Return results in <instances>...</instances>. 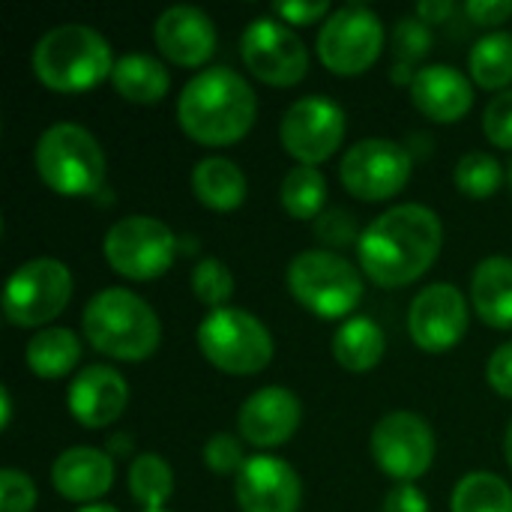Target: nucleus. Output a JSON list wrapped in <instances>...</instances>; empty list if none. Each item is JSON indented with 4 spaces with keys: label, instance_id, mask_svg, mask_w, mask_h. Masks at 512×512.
<instances>
[{
    "label": "nucleus",
    "instance_id": "c03bdc74",
    "mask_svg": "<svg viewBox=\"0 0 512 512\" xmlns=\"http://www.w3.org/2000/svg\"><path fill=\"white\" fill-rule=\"evenodd\" d=\"M9 414H12V402H9V390L3 387L0 390V423H3V429L9 426Z\"/></svg>",
    "mask_w": 512,
    "mask_h": 512
},
{
    "label": "nucleus",
    "instance_id": "4be33fe9",
    "mask_svg": "<svg viewBox=\"0 0 512 512\" xmlns=\"http://www.w3.org/2000/svg\"><path fill=\"white\" fill-rule=\"evenodd\" d=\"M471 303L480 321L495 330H512V258L492 255L471 276Z\"/></svg>",
    "mask_w": 512,
    "mask_h": 512
},
{
    "label": "nucleus",
    "instance_id": "0eeeda50",
    "mask_svg": "<svg viewBox=\"0 0 512 512\" xmlns=\"http://www.w3.org/2000/svg\"><path fill=\"white\" fill-rule=\"evenodd\" d=\"M198 348L228 375H258L273 360L270 330L246 309H216L198 327Z\"/></svg>",
    "mask_w": 512,
    "mask_h": 512
},
{
    "label": "nucleus",
    "instance_id": "9d476101",
    "mask_svg": "<svg viewBox=\"0 0 512 512\" xmlns=\"http://www.w3.org/2000/svg\"><path fill=\"white\" fill-rule=\"evenodd\" d=\"M384 48V24L381 18L360 3H348L336 9L321 33H318V57L321 63L342 78L363 75Z\"/></svg>",
    "mask_w": 512,
    "mask_h": 512
},
{
    "label": "nucleus",
    "instance_id": "6ab92c4d",
    "mask_svg": "<svg viewBox=\"0 0 512 512\" xmlns=\"http://www.w3.org/2000/svg\"><path fill=\"white\" fill-rule=\"evenodd\" d=\"M153 39L177 66H204L216 51V24L198 6H171L156 18Z\"/></svg>",
    "mask_w": 512,
    "mask_h": 512
},
{
    "label": "nucleus",
    "instance_id": "aec40b11",
    "mask_svg": "<svg viewBox=\"0 0 512 512\" xmlns=\"http://www.w3.org/2000/svg\"><path fill=\"white\" fill-rule=\"evenodd\" d=\"M411 99L423 117L435 123H456L471 111L474 87L459 69L432 63L417 69V78L411 84Z\"/></svg>",
    "mask_w": 512,
    "mask_h": 512
},
{
    "label": "nucleus",
    "instance_id": "f704fd0d",
    "mask_svg": "<svg viewBox=\"0 0 512 512\" xmlns=\"http://www.w3.org/2000/svg\"><path fill=\"white\" fill-rule=\"evenodd\" d=\"M36 504V486L24 471H0V512H30Z\"/></svg>",
    "mask_w": 512,
    "mask_h": 512
},
{
    "label": "nucleus",
    "instance_id": "39448f33",
    "mask_svg": "<svg viewBox=\"0 0 512 512\" xmlns=\"http://www.w3.org/2000/svg\"><path fill=\"white\" fill-rule=\"evenodd\" d=\"M39 180L63 198H90L105 183V153L78 123H54L36 141Z\"/></svg>",
    "mask_w": 512,
    "mask_h": 512
},
{
    "label": "nucleus",
    "instance_id": "473e14b6",
    "mask_svg": "<svg viewBox=\"0 0 512 512\" xmlns=\"http://www.w3.org/2000/svg\"><path fill=\"white\" fill-rule=\"evenodd\" d=\"M192 291H195V297H198L204 306H210L213 312H216V309H225V303H228L231 294H234V276H231V270H228L222 261L204 258V261L195 264V270H192Z\"/></svg>",
    "mask_w": 512,
    "mask_h": 512
},
{
    "label": "nucleus",
    "instance_id": "ea45409f",
    "mask_svg": "<svg viewBox=\"0 0 512 512\" xmlns=\"http://www.w3.org/2000/svg\"><path fill=\"white\" fill-rule=\"evenodd\" d=\"M381 512H429V504L414 483H399L387 492Z\"/></svg>",
    "mask_w": 512,
    "mask_h": 512
},
{
    "label": "nucleus",
    "instance_id": "f257e3e1",
    "mask_svg": "<svg viewBox=\"0 0 512 512\" xmlns=\"http://www.w3.org/2000/svg\"><path fill=\"white\" fill-rule=\"evenodd\" d=\"M444 228L435 210L399 204L366 225L357 243L363 273L381 288L417 282L438 258Z\"/></svg>",
    "mask_w": 512,
    "mask_h": 512
},
{
    "label": "nucleus",
    "instance_id": "e433bc0d",
    "mask_svg": "<svg viewBox=\"0 0 512 512\" xmlns=\"http://www.w3.org/2000/svg\"><path fill=\"white\" fill-rule=\"evenodd\" d=\"M315 231L327 246H348L351 240H357L354 216L345 207H333V210L321 213L318 222H315Z\"/></svg>",
    "mask_w": 512,
    "mask_h": 512
},
{
    "label": "nucleus",
    "instance_id": "72a5a7b5",
    "mask_svg": "<svg viewBox=\"0 0 512 512\" xmlns=\"http://www.w3.org/2000/svg\"><path fill=\"white\" fill-rule=\"evenodd\" d=\"M204 465L219 477H237L246 465L240 441L234 435H225V432L213 435L204 447Z\"/></svg>",
    "mask_w": 512,
    "mask_h": 512
},
{
    "label": "nucleus",
    "instance_id": "c85d7f7f",
    "mask_svg": "<svg viewBox=\"0 0 512 512\" xmlns=\"http://www.w3.org/2000/svg\"><path fill=\"white\" fill-rule=\"evenodd\" d=\"M453 512H512V489L489 471H474L453 489Z\"/></svg>",
    "mask_w": 512,
    "mask_h": 512
},
{
    "label": "nucleus",
    "instance_id": "a19ab883",
    "mask_svg": "<svg viewBox=\"0 0 512 512\" xmlns=\"http://www.w3.org/2000/svg\"><path fill=\"white\" fill-rule=\"evenodd\" d=\"M468 18L483 27H498L512 15V0H468Z\"/></svg>",
    "mask_w": 512,
    "mask_h": 512
},
{
    "label": "nucleus",
    "instance_id": "dca6fc26",
    "mask_svg": "<svg viewBox=\"0 0 512 512\" xmlns=\"http://www.w3.org/2000/svg\"><path fill=\"white\" fill-rule=\"evenodd\" d=\"M234 498L243 512H297L303 486L288 462L252 456L234 480Z\"/></svg>",
    "mask_w": 512,
    "mask_h": 512
},
{
    "label": "nucleus",
    "instance_id": "2eb2a0df",
    "mask_svg": "<svg viewBox=\"0 0 512 512\" xmlns=\"http://www.w3.org/2000/svg\"><path fill=\"white\" fill-rule=\"evenodd\" d=\"M468 330V303L456 285L438 282L423 288L408 312V333L411 339L432 354L450 351L462 342Z\"/></svg>",
    "mask_w": 512,
    "mask_h": 512
},
{
    "label": "nucleus",
    "instance_id": "c756f323",
    "mask_svg": "<svg viewBox=\"0 0 512 512\" xmlns=\"http://www.w3.org/2000/svg\"><path fill=\"white\" fill-rule=\"evenodd\" d=\"M129 492L144 510H162V504L174 492V474L159 453L135 456L129 468Z\"/></svg>",
    "mask_w": 512,
    "mask_h": 512
},
{
    "label": "nucleus",
    "instance_id": "5701e85b",
    "mask_svg": "<svg viewBox=\"0 0 512 512\" xmlns=\"http://www.w3.org/2000/svg\"><path fill=\"white\" fill-rule=\"evenodd\" d=\"M192 192L195 198L219 213H231L246 201V177L243 171L222 156L201 159L192 171Z\"/></svg>",
    "mask_w": 512,
    "mask_h": 512
},
{
    "label": "nucleus",
    "instance_id": "ddd939ff",
    "mask_svg": "<svg viewBox=\"0 0 512 512\" xmlns=\"http://www.w3.org/2000/svg\"><path fill=\"white\" fill-rule=\"evenodd\" d=\"M279 138L288 156L315 168L339 150L345 138V111L327 96H303L285 111Z\"/></svg>",
    "mask_w": 512,
    "mask_h": 512
},
{
    "label": "nucleus",
    "instance_id": "7ed1b4c3",
    "mask_svg": "<svg viewBox=\"0 0 512 512\" xmlns=\"http://www.w3.org/2000/svg\"><path fill=\"white\" fill-rule=\"evenodd\" d=\"M84 336L87 342L111 360L141 363L159 348L162 324L150 303L126 288L99 291L84 309Z\"/></svg>",
    "mask_w": 512,
    "mask_h": 512
},
{
    "label": "nucleus",
    "instance_id": "412c9836",
    "mask_svg": "<svg viewBox=\"0 0 512 512\" xmlns=\"http://www.w3.org/2000/svg\"><path fill=\"white\" fill-rule=\"evenodd\" d=\"M51 483L66 501H99L114 483V462L96 447H69L51 465Z\"/></svg>",
    "mask_w": 512,
    "mask_h": 512
},
{
    "label": "nucleus",
    "instance_id": "20e7f679",
    "mask_svg": "<svg viewBox=\"0 0 512 512\" xmlns=\"http://www.w3.org/2000/svg\"><path fill=\"white\" fill-rule=\"evenodd\" d=\"M114 54L102 33L87 24H60L33 48V72L54 93H81L111 78Z\"/></svg>",
    "mask_w": 512,
    "mask_h": 512
},
{
    "label": "nucleus",
    "instance_id": "f3484780",
    "mask_svg": "<svg viewBox=\"0 0 512 512\" xmlns=\"http://www.w3.org/2000/svg\"><path fill=\"white\" fill-rule=\"evenodd\" d=\"M126 402H129L126 378L117 369L102 366V363L81 369L72 378L69 390H66L69 414L84 429H105V426H111L126 411Z\"/></svg>",
    "mask_w": 512,
    "mask_h": 512
},
{
    "label": "nucleus",
    "instance_id": "79ce46f5",
    "mask_svg": "<svg viewBox=\"0 0 512 512\" xmlns=\"http://www.w3.org/2000/svg\"><path fill=\"white\" fill-rule=\"evenodd\" d=\"M453 9L456 6L450 0H423L417 6V18L426 21V24H441V21H447L453 15Z\"/></svg>",
    "mask_w": 512,
    "mask_h": 512
},
{
    "label": "nucleus",
    "instance_id": "37998d69",
    "mask_svg": "<svg viewBox=\"0 0 512 512\" xmlns=\"http://www.w3.org/2000/svg\"><path fill=\"white\" fill-rule=\"evenodd\" d=\"M132 453V441L129 438H111L108 441V456H129Z\"/></svg>",
    "mask_w": 512,
    "mask_h": 512
},
{
    "label": "nucleus",
    "instance_id": "2f4dec72",
    "mask_svg": "<svg viewBox=\"0 0 512 512\" xmlns=\"http://www.w3.org/2000/svg\"><path fill=\"white\" fill-rule=\"evenodd\" d=\"M456 186L468 195V198H492L501 189L504 180V168L495 156L474 150L465 153L456 165Z\"/></svg>",
    "mask_w": 512,
    "mask_h": 512
},
{
    "label": "nucleus",
    "instance_id": "de8ad7c7",
    "mask_svg": "<svg viewBox=\"0 0 512 512\" xmlns=\"http://www.w3.org/2000/svg\"><path fill=\"white\" fill-rule=\"evenodd\" d=\"M510 186H512V162H510Z\"/></svg>",
    "mask_w": 512,
    "mask_h": 512
},
{
    "label": "nucleus",
    "instance_id": "423d86ee",
    "mask_svg": "<svg viewBox=\"0 0 512 512\" xmlns=\"http://www.w3.org/2000/svg\"><path fill=\"white\" fill-rule=\"evenodd\" d=\"M288 291L312 315L336 321L357 309L363 297V282L357 267L342 255L309 249L288 264Z\"/></svg>",
    "mask_w": 512,
    "mask_h": 512
},
{
    "label": "nucleus",
    "instance_id": "4468645a",
    "mask_svg": "<svg viewBox=\"0 0 512 512\" xmlns=\"http://www.w3.org/2000/svg\"><path fill=\"white\" fill-rule=\"evenodd\" d=\"M372 456L387 477L399 483H411L432 468L435 459L432 426L411 411H393L384 420H378L372 432Z\"/></svg>",
    "mask_w": 512,
    "mask_h": 512
},
{
    "label": "nucleus",
    "instance_id": "a18cd8bd",
    "mask_svg": "<svg viewBox=\"0 0 512 512\" xmlns=\"http://www.w3.org/2000/svg\"><path fill=\"white\" fill-rule=\"evenodd\" d=\"M78 512H120L117 507H111V504H87V507H81Z\"/></svg>",
    "mask_w": 512,
    "mask_h": 512
},
{
    "label": "nucleus",
    "instance_id": "c9c22d12",
    "mask_svg": "<svg viewBox=\"0 0 512 512\" xmlns=\"http://www.w3.org/2000/svg\"><path fill=\"white\" fill-rule=\"evenodd\" d=\"M483 132L495 147L512 150V90H504L486 105L483 114Z\"/></svg>",
    "mask_w": 512,
    "mask_h": 512
},
{
    "label": "nucleus",
    "instance_id": "9b49d317",
    "mask_svg": "<svg viewBox=\"0 0 512 512\" xmlns=\"http://www.w3.org/2000/svg\"><path fill=\"white\" fill-rule=\"evenodd\" d=\"M246 69L273 87H294L309 72V51L303 39L276 18H255L240 36Z\"/></svg>",
    "mask_w": 512,
    "mask_h": 512
},
{
    "label": "nucleus",
    "instance_id": "6e6552de",
    "mask_svg": "<svg viewBox=\"0 0 512 512\" xmlns=\"http://www.w3.org/2000/svg\"><path fill=\"white\" fill-rule=\"evenodd\" d=\"M102 249L114 273L132 282H147L171 270L177 258V237L153 216H126L108 228Z\"/></svg>",
    "mask_w": 512,
    "mask_h": 512
},
{
    "label": "nucleus",
    "instance_id": "f03ea898",
    "mask_svg": "<svg viewBox=\"0 0 512 512\" xmlns=\"http://www.w3.org/2000/svg\"><path fill=\"white\" fill-rule=\"evenodd\" d=\"M258 99L246 78L228 66H213L186 81L177 99L180 129L204 147L237 144L255 123Z\"/></svg>",
    "mask_w": 512,
    "mask_h": 512
},
{
    "label": "nucleus",
    "instance_id": "1a4fd4ad",
    "mask_svg": "<svg viewBox=\"0 0 512 512\" xmlns=\"http://www.w3.org/2000/svg\"><path fill=\"white\" fill-rule=\"evenodd\" d=\"M69 297V267L57 258H33L9 276L3 291V312L15 327H42L66 309Z\"/></svg>",
    "mask_w": 512,
    "mask_h": 512
},
{
    "label": "nucleus",
    "instance_id": "bb28decb",
    "mask_svg": "<svg viewBox=\"0 0 512 512\" xmlns=\"http://www.w3.org/2000/svg\"><path fill=\"white\" fill-rule=\"evenodd\" d=\"M324 198H327V180L312 165L291 168L285 174V180H282V189H279L282 210L291 219H300V222L318 219L321 216V207H324Z\"/></svg>",
    "mask_w": 512,
    "mask_h": 512
},
{
    "label": "nucleus",
    "instance_id": "cd10ccee",
    "mask_svg": "<svg viewBox=\"0 0 512 512\" xmlns=\"http://www.w3.org/2000/svg\"><path fill=\"white\" fill-rule=\"evenodd\" d=\"M471 78L483 90H504L512 81V33L495 30L471 51Z\"/></svg>",
    "mask_w": 512,
    "mask_h": 512
},
{
    "label": "nucleus",
    "instance_id": "a211bd4d",
    "mask_svg": "<svg viewBox=\"0 0 512 512\" xmlns=\"http://www.w3.org/2000/svg\"><path fill=\"white\" fill-rule=\"evenodd\" d=\"M300 417H303L300 399L291 390L264 387L243 402L237 414V429L243 441L267 450V447H282L285 441H291L300 426Z\"/></svg>",
    "mask_w": 512,
    "mask_h": 512
},
{
    "label": "nucleus",
    "instance_id": "b1692460",
    "mask_svg": "<svg viewBox=\"0 0 512 512\" xmlns=\"http://www.w3.org/2000/svg\"><path fill=\"white\" fill-rule=\"evenodd\" d=\"M111 84L114 90L135 105H156L165 99L168 87H171V75L168 69L150 57V54H123L114 63L111 72Z\"/></svg>",
    "mask_w": 512,
    "mask_h": 512
},
{
    "label": "nucleus",
    "instance_id": "f8f14e48",
    "mask_svg": "<svg viewBox=\"0 0 512 512\" xmlns=\"http://www.w3.org/2000/svg\"><path fill=\"white\" fill-rule=\"evenodd\" d=\"M342 183L360 201H387L411 180V153L393 138H363L342 159Z\"/></svg>",
    "mask_w": 512,
    "mask_h": 512
},
{
    "label": "nucleus",
    "instance_id": "393cba45",
    "mask_svg": "<svg viewBox=\"0 0 512 512\" xmlns=\"http://www.w3.org/2000/svg\"><path fill=\"white\" fill-rule=\"evenodd\" d=\"M24 360L36 378L57 381L72 372V366L81 360V342L66 327H48L30 336L24 348Z\"/></svg>",
    "mask_w": 512,
    "mask_h": 512
},
{
    "label": "nucleus",
    "instance_id": "7c9ffc66",
    "mask_svg": "<svg viewBox=\"0 0 512 512\" xmlns=\"http://www.w3.org/2000/svg\"><path fill=\"white\" fill-rule=\"evenodd\" d=\"M393 45H396V66H393V81L396 84H414L417 78V63L429 54L432 48V30L426 21L402 18L393 30Z\"/></svg>",
    "mask_w": 512,
    "mask_h": 512
},
{
    "label": "nucleus",
    "instance_id": "a878e982",
    "mask_svg": "<svg viewBox=\"0 0 512 512\" xmlns=\"http://www.w3.org/2000/svg\"><path fill=\"white\" fill-rule=\"evenodd\" d=\"M384 333L372 318H348L333 336V357L348 372H369L384 357Z\"/></svg>",
    "mask_w": 512,
    "mask_h": 512
},
{
    "label": "nucleus",
    "instance_id": "58836bf2",
    "mask_svg": "<svg viewBox=\"0 0 512 512\" xmlns=\"http://www.w3.org/2000/svg\"><path fill=\"white\" fill-rule=\"evenodd\" d=\"M486 375H489V384L495 393H501L504 399H512V342H504L492 354Z\"/></svg>",
    "mask_w": 512,
    "mask_h": 512
},
{
    "label": "nucleus",
    "instance_id": "4c0bfd02",
    "mask_svg": "<svg viewBox=\"0 0 512 512\" xmlns=\"http://www.w3.org/2000/svg\"><path fill=\"white\" fill-rule=\"evenodd\" d=\"M273 12L282 18V24H297V27H306V24H315L321 21L324 15L330 18V3L324 0H288V3H276Z\"/></svg>",
    "mask_w": 512,
    "mask_h": 512
},
{
    "label": "nucleus",
    "instance_id": "09e8293b",
    "mask_svg": "<svg viewBox=\"0 0 512 512\" xmlns=\"http://www.w3.org/2000/svg\"><path fill=\"white\" fill-rule=\"evenodd\" d=\"M144 512H168V510H144Z\"/></svg>",
    "mask_w": 512,
    "mask_h": 512
},
{
    "label": "nucleus",
    "instance_id": "49530a36",
    "mask_svg": "<svg viewBox=\"0 0 512 512\" xmlns=\"http://www.w3.org/2000/svg\"><path fill=\"white\" fill-rule=\"evenodd\" d=\"M504 453H507V462H510L512 468V423L510 429H507V438H504Z\"/></svg>",
    "mask_w": 512,
    "mask_h": 512
}]
</instances>
